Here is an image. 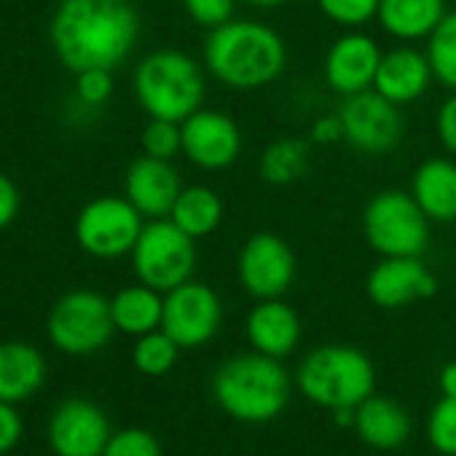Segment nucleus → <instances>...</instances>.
<instances>
[{
	"label": "nucleus",
	"instance_id": "obj_1",
	"mask_svg": "<svg viewBox=\"0 0 456 456\" xmlns=\"http://www.w3.org/2000/svg\"><path fill=\"white\" fill-rule=\"evenodd\" d=\"M140 38V17L126 0H60L49 41L57 60L70 70H116L129 60Z\"/></svg>",
	"mask_w": 456,
	"mask_h": 456
},
{
	"label": "nucleus",
	"instance_id": "obj_2",
	"mask_svg": "<svg viewBox=\"0 0 456 456\" xmlns=\"http://www.w3.org/2000/svg\"><path fill=\"white\" fill-rule=\"evenodd\" d=\"M204 70L225 89L256 92L274 84L288 65L282 36L253 20H232L207 33Z\"/></svg>",
	"mask_w": 456,
	"mask_h": 456
},
{
	"label": "nucleus",
	"instance_id": "obj_3",
	"mask_svg": "<svg viewBox=\"0 0 456 456\" xmlns=\"http://www.w3.org/2000/svg\"><path fill=\"white\" fill-rule=\"evenodd\" d=\"M212 397L223 413L242 424L277 419L290 400V376L280 360L261 352L225 360L212 376Z\"/></svg>",
	"mask_w": 456,
	"mask_h": 456
},
{
	"label": "nucleus",
	"instance_id": "obj_4",
	"mask_svg": "<svg viewBox=\"0 0 456 456\" xmlns=\"http://www.w3.org/2000/svg\"><path fill=\"white\" fill-rule=\"evenodd\" d=\"M134 97L148 118L183 124L204 102L207 81L201 65L177 49H156L134 68Z\"/></svg>",
	"mask_w": 456,
	"mask_h": 456
},
{
	"label": "nucleus",
	"instance_id": "obj_5",
	"mask_svg": "<svg viewBox=\"0 0 456 456\" xmlns=\"http://www.w3.org/2000/svg\"><path fill=\"white\" fill-rule=\"evenodd\" d=\"M298 389L320 408H357L376 389L370 357L349 344H325L312 349L298 365Z\"/></svg>",
	"mask_w": 456,
	"mask_h": 456
},
{
	"label": "nucleus",
	"instance_id": "obj_6",
	"mask_svg": "<svg viewBox=\"0 0 456 456\" xmlns=\"http://www.w3.org/2000/svg\"><path fill=\"white\" fill-rule=\"evenodd\" d=\"M362 234L381 258H421L429 245V217L411 191H379L362 209Z\"/></svg>",
	"mask_w": 456,
	"mask_h": 456
},
{
	"label": "nucleus",
	"instance_id": "obj_7",
	"mask_svg": "<svg viewBox=\"0 0 456 456\" xmlns=\"http://www.w3.org/2000/svg\"><path fill=\"white\" fill-rule=\"evenodd\" d=\"M132 269L137 282L169 293L193 280L196 272V240L169 220L156 217L142 225L140 240L132 250Z\"/></svg>",
	"mask_w": 456,
	"mask_h": 456
},
{
	"label": "nucleus",
	"instance_id": "obj_8",
	"mask_svg": "<svg viewBox=\"0 0 456 456\" xmlns=\"http://www.w3.org/2000/svg\"><path fill=\"white\" fill-rule=\"evenodd\" d=\"M116 322L110 314V301L94 290H70L49 312L46 336L49 341L70 357H86L110 344Z\"/></svg>",
	"mask_w": 456,
	"mask_h": 456
},
{
	"label": "nucleus",
	"instance_id": "obj_9",
	"mask_svg": "<svg viewBox=\"0 0 456 456\" xmlns=\"http://www.w3.org/2000/svg\"><path fill=\"white\" fill-rule=\"evenodd\" d=\"M142 225V215L126 196H97L76 217V242L92 258L116 261L132 256Z\"/></svg>",
	"mask_w": 456,
	"mask_h": 456
},
{
	"label": "nucleus",
	"instance_id": "obj_10",
	"mask_svg": "<svg viewBox=\"0 0 456 456\" xmlns=\"http://www.w3.org/2000/svg\"><path fill=\"white\" fill-rule=\"evenodd\" d=\"M223 320L220 296L204 282H183L180 288L164 293L161 330L180 346L196 349L215 338Z\"/></svg>",
	"mask_w": 456,
	"mask_h": 456
},
{
	"label": "nucleus",
	"instance_id": "obj_11",
	"mask_svg": "<svg viewBox=\"0 0 456 456\" xmlns=\"http://www.w3.org/2000/svg\"><path fill=\"white\" fill-rule=\"evenodd\" d=\"M338 118L344 126V140L365 156H384L403 137V116L397 105L376 89L344 97Z\"/></svg>",
	"mask_w": 456,
	"mask_h": 456
},
{
	"label": "nucleus",
	"instance_id": "obj_12",
	"mask_svg": "<svg viewBox=\"0 0 456 456\" xmlns=\"http://www.w3.org/2000/svg\"><path fill=\"white\" fill-rule=\"evenodd\" d=\"M237 274L256 301L282 298L296 280V253L280 234L258 232L242 245Z\"/></svg>",
	"mask_w": 456,
	"mask_h": 456
},
{
	"label": "nucleus",
	"instance_id": "obj_13",
	"mask_svg": "<svg viewBox=\"0 0 456 456\" xmlns=\"http://www.w3.org/2000/svg\"><path fill=\"white\" fill-rule=\"evenodd\" d=\"M110 435L108 413L86 397L62 400L46 427L49 448L57 456H102Z\"/></svg>",
	"mask_w": 456,
	"mask_h": 456
},
{
	"label": "nucleus",
	"instance_id": "obj_14",
	"mask_svg": "<svg viewBox=\"0 0 456 456\" xmlns=\"http://www.w3.org/2000/svg\"><path fill=\"white\" fill-rule=\"evenodd\" d=\"M183 156L207 172L228 169L242 153V132L232 116L199 108L183 124Z\"/></svg>",
	"mask_w": 456,
	"mask_h": 456
},
{
	"label": "nucleus",
	"instance_id": "obj_15",
	"mask_svg": "<svg viewBox=\"0 0 456 456\" xmlns=\"http://www.w3.org/2000/svg\"><path fill=\"white\" fill-rule=\"evenodd\" d=\"M381 54L384 52L379 49L376 38H370L362 30H346L330 44L325 54L322 73L328 86L341 97H352L373 89Z\"/></svg>",
	"mask_w": 456,
	"mask_h": 456
},
{
	"label": "nucleus",
	"instance_id": "obj_16",
	"mask_svg": "<svg viewBox=\"0 0 456 456\" xmlns=\"http://www.w3.org/2000/svg\"><path fill=\"white\" fill-rule=\"evenodd\" d=\"M365 290L379 309H403L429 298L437 290V282L421 258H381L370 269Z\"/></svg>",
	"mask_w": 456,
	"mask_h": 456
},
{
	"label": "nucleus",
	"instance_id": "obj_17",
	"mask_svg": "<svg viewBox=\"0 0 456 456\" xmlns=\"http://www.w3.org/2000/svg\"><path fill=\"white\" fill-rule=\"evenodd\" d=\"M183 191L180 175L172 161L140 156L129 164L124 175V196L137 207L142 217H169L177 196Z\"/></svg>",
	"mask_w": 456,
	"mask_h": 456
},
{
	"label": "nucleus",
	"instance_id": "obj_18",
	"mask_svg": "<svg viewBox=\"0 0 456 456\" xmlns=\"http://www.w3.org/2000/svg\"><path fill=\"white\" fill-rule=\"evenodd\" d=\"M432 81L435 76L427 52H419L413 46H397L381 54L373 89L400 108L421 100Z\"/></svg>",
	"mask_w": 456,
	"mask_h": 456
},
{
	"label": "nucleus",
	"instance_id": "obj_19",
	"mask_svg": "<svg viewBox=\"0 0 456 456\" xmlns=\"http://www.w3.org/2000/svg\"><path fill=\"white\" fill-rule=\"evenodd\" d=\"M248 341L256 352L282 360L296 352L301 341V317L282 298L258 301L248 314Z\"/></svg>",
	"mask_w": 456,
	"mask_h": 456
},
{
	"label": "nucleus",
	"instance_id": "obj_20",
	"mask_svg": "<svg viewBox=\"0 0 456 456\" xmlns=\"http://www.w3.org/2000/svg\"><path fill=\"white\" fill-rule=\"evenodd\" d=\"M357 437L376 451H397L411 437L408 411L384 395H370L354 408Z\"/></svg>",
	"mask_w": 456,
	"mask_h": 456
},
{
	"label": "nucleus",
	"instance_id": "obj_21",
	"mask_svg": "<svg viewBox=\"0 0 456 456\" xmlns=\"http://www.w3.org/2000/svg\"><path fill=\"white\" fill-rule=\"evenodd\" d=\"M411 196L429 217V223L456 220V159H427L416 167Z\"/></svg>",
	"mask_w": 456,
	"mask_h": 456
},
{
	"label": "nucleus",
	"instance_id": "obj_22",
	"mask_svg": "<svg viewBox=\"0 0 456 456\" xmlns=\"http://www.w3.org/2000/svg\"><path fill=\"white\" fill-rule=\"evenodd\" d=\"M44 354L25 341L0 344V400L20 405L30 400L46 381Z\"/></svg>",
	"mask_w": 456,
	"mask_h": 456
},
{
	"label": "nucleus",
	"instance_id": "obj_23",
	"mask_svg": "<svg viewBox=\"0 0 456 456\" xmlns=\"http://www.w3.org/2000/svg\"><path fill=\"white\" fill-rule=\"evenodd\" d=\"M445 14V0H381L376 22L389 38L413 44L427 41Z\"/></svg>",
	"mask_w": 456,
	"mask_h": 456
},
{
	"label": "nucleus",
	"instance_id": "obj_24",
	"mask_svg": "<svg viewBox=\"0 0 456 456\" xmlns=\"http://www.w3.org/2000/svg\"><path fill=\"white\" fill-rule=\"evenodd\" d=\"M110 314L116 322V330L126 336H145L151 330L161 328L164 317V296L142 282L121 288L110 298Z\"/></svg>",
	"mask_w": 456,
	"mask_h": 456
},
{
	"label": "nucleus",
	"instance_id": "obj_25",
	"mask_svg": "<svg viewBox=\"0 0 456 456\" xmlns=\"http://www.w3.org/2000/svg\"><path fill=\"white\" fill-rule=\"evenodd\" d=\"M169 220L191 240H204L223 220V201L209 185H185L169 212Z\"/></svg>",
	"mask_w": 456,
	"mask_h": 456
},
{
	"label": "nucleus",
	"instance_id": "obj_26",
	"mask_svg": "<svg viewBox=\"0 0 456 456\" xmlns=\"http://www.w3.org/2000/svg\"><path fill=\"white\" fill-rule=\"evenodd\" d=\"M309 167V145L298 137L274 140L258 161L261 177L272 185H290L306 175Z\"/></svg>",
	"mask_w": 456,
	"mask_h": 456
},
{
	"label": "nucleus",
	"instance_id": "obj_27",
	"mask_svg": "<svg viewBox=\"0 0 456 456\" xmlns=\"http://www.w3.org/2000/svg\"><path fill=\"white\" fill-rule=\"evenodd\" d=\"M427 60L432 65V76L445 89L456 92V9L443 17L435 33L427 38Z\"/></svg>",
	"mask_w": 456,
	"mask_h": 456
},
{
	"label": "nucleus",
	"instance_id": "obj_28",
	"mask_svg": "<svg viewBox=\"0 0 456 456\" xmlns=\"http://www.w3.org/2000/svg\"><path fill=\"white\" fill-rule=\"evenodd\" d=\"M180 354V346L159 328L145 336H137L132 346V362L142 376H164L175 368Z\"/></svg>",
	"mask_w": 456,
	"mask_h": 456
},
{
	"label": "nucleus",
	"instance_id": "obj_29",
	"mask_svg": "<svg viewBox=\"0 0 456 456\" xmlns=\"http://www.w3.org/2000/svg\"><path fill=\"white\" fill-rule=\"evenodd\" d=\"M429 445L443 456H456V397L443 395L427 419Z\"/></svg>",
	"mask_w": 456,
	"mask_h": 456
},
{
	"label": "nucleus",
	"instance_id": "obj_30",
	"mask_svg": "<svg viewBox=\"0 0 456 456\" xmlns=\"http://www.w3.org/2000/svg\"><path fill=\"white\" fill-rule=\"evenodd\" d=\"M140 142H142V153L145 156L172 161L177 153H183L180 124L177 121H167V118H148Z\"/></svg>",
	"mask_w": 456,
	"mask_h": 456
},
{
	"label": "nucleus",
	"instance_id": "obj_31",
	"mask_svg": "<svg viewBox=\"0 0 456 456\" xmlns=\"http://www.w3.org/2000/svg\"><path fill=\"white\" fill-rule=\"evenodd\" d=\"M381 0H317V9L333 25L344 30H360L370 20H376Z\"/></svg>",
	"mask_w": 456,
	"mask_h": 456
},
{
	"label": "nucleus",
	"instance_id": "obj_32",
	"mask_svg": "<svg viewBox=\"0 0 456 456\" xmlns=\"http://www.w3.org/2000/svg\"><path fill=\"white\" fill-rule=\"evenodd\" d=\"M102 456H161V443L142 427H126L110 435Z\"/></svg>",
	"mask_w": 456,
	"mask_h": 456
},
{
	"label": "nucleus",
	"instance_id": "obj_33",
	"mask_svg": "<svg viewBox=\"0 0 456 456\" xmlns=\"http://www.w3.org/2000/svg\"><path fill=\"white\" fill-rule=\"evenodd\" d=\"M188 20L204 30H215L234 20L237 0H183Z\"/></svg>",
	"mask_w": 456,
	"mask_h": 456
},
{
	"label": "nucleus",
	"instance_id": "obj_34",
	"mask_svg": "<svg viewBox=\"0 0 456 456\" xmlns=\"http://www.w3.org/2000/svg\"><path fill=\"white\" fill-rule=\"evenodd\" d=\"M76 94L86 108H102L113 94V70L92 68L76 73Z\"/></svg>",
	"mask_w": 456,
	"mask_h": 456
},
{
	"label": "nucleus",
	"instance_id": "obj_35",
	"mask_svg": "<svg viewBox=\"0 0 456 456\" xmlns=\"http://www.w3.org/2000/svg\"><path fill=\"white\" fill-rule=\"evenodd\" d=\"M25 435V421L17 405L0 400V456L12 453Z\"/></svg>",
	"mask_w": 456,
	"mask_h": 456
},
{
	"label": "nucleus",
	"instance_id": "obj_36",
	"mask_svg": "<svg viewBox=\"0 0 456 456\" xmlns=\"http://www.w3.org/2000/svg\"><path fill=\"white\" fill-rule=\"evenodd\" d=\"M435 126H437L440 145L445 148V153H451V159H456V92H451L445 102L437 108Z\"/></svg>",
	"mask_w": 456,
	"mask_h": 456
},
{
	"label": "nucleus",
	"instance_id": "obj_37",
	"mask_svg": "<svg viewBox=\"0 0 456 456\" xmlns=\"http://www.w3.org/2000/svg\"><path fill=\"white\" fill-rule=\"evenodd\" d=\"M17 212H20V191L9 175L0 172V232L17 220Z\"/></svg>",
	"mask_w": 456,
	"mask_h": 456
},
{
	"label": "nucleus",
	"instance_id": "obj_38",
	"mask_svg": "<svg viewBox=\"0 0 456 456\" xmlns=\"http://www.w3.org/2000/svg\"><path fill=\"white\" fill-rule=\"evenodd\" d=\"M312 140H314V142H322V145H330V142L344 140V126H341L338 113L320 118V121L312 126Z\"/></svg>",
	"mask_w": 456,
	"mask_h": 456
},
{
	"label": "nucleus",
	"instance_id": "obj_39",
	"mask_svg": "<svg viewBox=\"0 0 456 456\" xmlns=\"http://www.w3.org/2000/svg\"><path fill=\"white\" fill-rule=\"evenodd\" d=\"M440 392L448 397H456V362H448L440 370Z\"/></svg>",
	"mask_w": 456,
	"mask_h": 456
},
{
	"label": "nucleus",
	"instance_id": "obj_40",
	"mask_svg": "<svg viewBox=\"0 0 456 456\" xmlns=\"http://www.w3.org/2000/svg\"><path fill=\"white\" fill-rule=\"evenodd\" d=\"M245 4H250L256 9H277V6H285L288 0H245Z\"/></svg>",
	"mask_w": 456,
	"mask_h": 456
},
{
	"label": "nucleus",
	"instance_id": "obj_41",
	"mask_svg": "<svg viewBox=\"0 0 456 456\" xmlns=\"http://www.w3.org/2000/svg\"><path fill=\"white\" fill-rule=\"evenodd\" d=\"M126 4H142V0H126Z\"/></svg>",
	"mask_w": 456,
	"mask_h": 456
},
{
	"label": "nucleus",
	"instance_id": "obj_42",
	"mask_svg": "<svg viewBox=\"0 0 456 456\" xmlns=\"http://www.w3.org/2000/svg\"><path fill=\"white\" fill-rule=\"evenodd\" d=\"M453 4H456V0H453Z\"/></svg>",
	"mask_w": 456,
	"mask_h": 456
}]
</instances>
